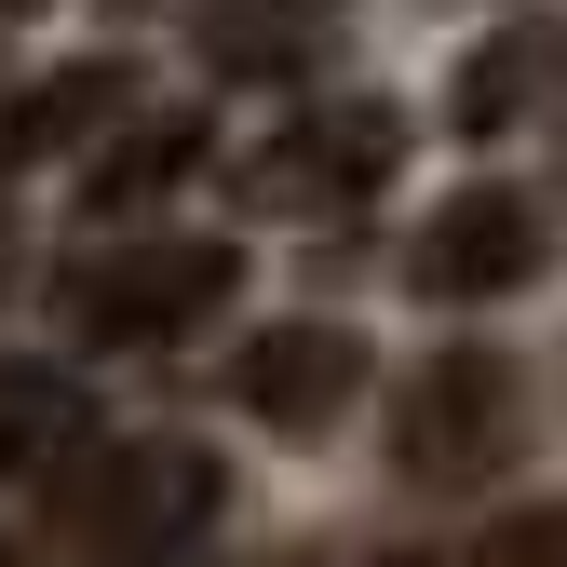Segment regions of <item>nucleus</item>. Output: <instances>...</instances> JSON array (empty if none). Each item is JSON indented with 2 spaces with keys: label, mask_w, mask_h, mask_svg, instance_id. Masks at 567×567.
Returning <instances> with one entry per match:
<instances>
[{
  "label": "nucleus",
  "mask_w": 567,
  "mask_h": 567,
  "mask_svg": "<svg viewBox=\"0 0 567 567\" xmlns=\"http://www.w3.org/2000/svg\"><path fill=\"white\" fill-rule=\"evenodd\" d=\"M230 298H244L230 230H135V244H109L54 284V324L95 338V351H176V338H217Z\"/></svg>",
  "instance_id": "obj_1"
},
{
  "label": "nucleus",
  "mask_w": 567,
  "mask_h": 567,
  "mask_svg": "<svg viewBox=\"0 0 567 567\" xmlns=\"http://www.w3.org/2000/svg\"><path fill=\"white\" fill-rule=\"evenodd\" d=\"M54 514H68L82 554H176V540H203L230 514V473L189 433H95L54 473Z\"/></svg>",
  "instance_id": "obj_2"
},
{
  "label": "nucleus",
  "mask_w": 567,
  "mask_h": 567,
  "mask_svg": "<svg viewBox=\"0 0 567 567\" xmlns=\"http://www.w3.org/2000/svg\"><path fill=\"white\" fill-rule=\"evenodd\" d=\"M514 446H527V365L486 351V338H446L392 405V473L405 486H486V473H514Z\"/></svg>",
  "instance_id": "obj_3"
},
{
  "label": "nucleus",
  "mask_w": 567,
  "mask_h": 567,
  "mask_svg": "<svg viewBox=\"0 0 567 567\" xmlns=\"http://www.w3.org/2000/svg\"><path fill=\"white\" fill-rule=\"evenodd\" d=\"M405 176V109L392 95H338V109H298L244 163V203L257 217H351V203H379Z\"/></svg>",
  "instance_id": "obj_4"
},
{
  "label": "nucleus",
  "mask_w": 567,
  "mask_h": 567,
  "mask_svg": "<svg viewBox=\"0 0 567 567\" xmlns=\"http://www.w3.org/2000/svg\"><path fill=\"white\" fill-rule=\"evenodd\" d=\"M554 270V217H540V189H501V176H473L460 203H433V230L405 244V284L419 298H446V311H486V298H514V284Z\"/></svg>",
  "instance_id": "obj_5"
},
{
  "label": "nucleus",
  "mask_w": 567,
  "mask_h": 567,
  "mask_svg": "<svg viewBox=\"0 0 567 567\" xmlns=\"http://www.w3.org/2000/svg\"><path fill=\"white\" fill-rule=\"evenodd\" d=\"M365 338L351 324H324V311H298V324H257L244 351H230V405L244 419H270V433H324V419H351L365 405Z\"/></svg>",
  "instance_id": "obj_6"
},
{
  "label": "nucleus",
  "mask_w": 567,
  "mask_h": 567,
  "mask_svg": "<svg viewBox=\"0 0 567 567\" xmlns=\"http://www.w3.org/2000/svg\"><path fill=\"white\" fill-rule=\"evenodd\" d=\"M540 109H567V28L554 14H514V28H486L460 54V82H446V135H527Z\"/></svg>",
  "instance_id": "obj_7"
},
{
  "label": "nucleus",
  "mask_w": 567,
  "mask_h": 567,
  "mask_svg": "<svg viewBox=\"0 0 567 567\" xmlns=\"http://www.w3.org/2000/svg\"><path fill=\"white\" fill-rule=\"evenodd\" d=\"M122 109H135V54H82V68H54V82H28L0 109V163H68V150H95Z\"/></svg>",
  "instance_id": "obj_8"
},
{
  "label": "nucleus",
  "mask_w": 567,
  "mask_h": 567,
  "mask_svg": "<svg viewBox=\"0 0 567 567\" xmlns=\"http://www.w3.org/2000/svg\"><path fill=\"white\" fill-rule=\"evenodd\" d=\"M95 446V392L68 365H0V486H54Z\"/></svg>",
  "instance_id": "obj_9"
},
{
  "label": "nucleus",
  "mask_w": 567,
  "mask_h": 567,
  "mask_svg": "<svg viewBox=\"0 0 567 567\" xmlns=\"http://www.w3.org/2000/svg\"><path fill=\"white\" fill-rule=\"evenodd\" d=\"M324 41H338L324 0H217V14H203V68H217V82H311Z\"/></svg>",
  "instance_id": "obj_10"
},
{
  "label": "nucleus",
  "mask_w": 567,
  "mask_h": 567,
  "mask_svg": "<svg viewBox=\"0 0 567 567\" xmlns=\"http://www.w3.org/2000/svg\"><path fill=\"white\" fill-rule=\"evenodd\" d=\"M189 163H203V122H135V109H122V122H109V150L82 163V217H95V230H135Z\"/></svg>",
  "instance_id": "obj_11"
},
{
  "label": "nucleus",
  "mask_w": 567,
  "mask_h": 567,
  "mask_svg": "<svg viewBox=\"0 0 567 567\" xmlns=\"http://www.w3.org/2000/svg\"><path fill=\"white\" fill-rule=\"evenodd\" d=\"M109 14H163V0H109Z\"/></svg>",
  "instance_id": "obj_12"
},
{
  "label": "nucleus",
  "mask_w": 567,
  "mask_h": 567,
  "mask_svg": "<svg viewBox=\"0 0 567 567\" xmlns=\"http://www.w3.org/2000/svg\"><path fill=\"white\" fill-rule=\"evenodd\" d=\"M0 14H41V0H0Z\"/></svg>",
  "instance_id": "obj_13"
},
{
  "label": "nucleus",
  "mask_w": 567,
  "mask_h": 567,
  "mask_svg": "<svg viewBox=\"0 0 567 567\" xmlns=\"http://www.w3.org/2000/svg\"><path fill=\"white\" fill-rule=\"evenodd\" d=\"M0 567H28V554H14V540H0Z\"/></svg>",
  "instance_id": "obj_14"
}]
</instances>
